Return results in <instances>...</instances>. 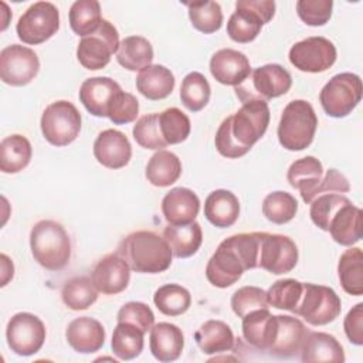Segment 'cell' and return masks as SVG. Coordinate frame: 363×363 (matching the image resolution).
Returning a JSON list of instances; mask_svg holds the SVG:
<instances>
[{
    "mask_svg": "<svg viewBox=\"0 0 363 363\" xmlns=\"http://www.w3.org/2000/svg\"><path fill=\"white\" fill-rule=\"evenodd\" d=\"M323 177V166L313 156L295 160L286 173L289 184L299 190L302 200L309 204L316 197V187Z\"/></svg>",
    "mask_w": 363,
    "mask_h": 363,
    "instance_id": "26",
    "label": "cell"
},
{
    "mask_svg": "<svg viewBox=\"0 0 363 363\" xmlns=\"http://www.w3.org/2000/svg\"><path fill=\"white\" fill-rule=\"evenodd\" d=\"M200 210L197 194L187 187H174L162 200V213L170 225L193 223Z\"/></svg>",
    "mask_w": 363,
    "mask_h": 363,
    "instance_id": "23",
    "label": "cell"
},
{
    "mask_svg": "<svg viewBox=\"0 0 363 363\" xmlns=\"http://www.w3.org/2000/svg\"><path fill=\"white\" fill-rule=\"evenodd\" d=\"M332 0H298L296 13L299 18L312 27L326 24L332 17Z\"/></svg>",
    "mask_w": 363,
    "mask_h": 363,
    "instance_id": "49",
    "label": "cell"
},
{
    "mask_svg": "<svg viewBox=\"0 0 363 363\" xmlns=\"http://www.w3.org/2000/svg\"><path fill=\"white\" fill-rule=\"evenodd\" d=\"M122 91L119 84L109 77L88 78L81 84L79 101L85 109L98 118H108V108L113 96Z\"/></svg>",
    "mask_w": 363,
    "mask_h": 363,
    "instance_id": "20",
    "label": "cell"
},
{
    "mask_svg": "<svg viewBox=\"0 0 363 363\" xmlns=\"http://www.w3.org/2000/svg\"><path fill=\"white\" fill-rule=\"evenodd\" d=\"M318 116L313 106L305 99L291 101L278 123V140L286 150H303L315 138Z\"/></svg>",
    "mask_w": 363,
    "mask_h": 363,
    "instance_id": "3",
    "label": "cell"
},
{
    "mask_svg": "<svg viewBox=\"0 0 363 363\" xmlns=\"http://www.w3.org/2000/svg\"><path fill=\"white\" fill-rule=\"evenodd\" d=\"M132 133L136 143L145 149L162 150L167 146L160 132L159 113H149L139 118L133 126Z\"/></svg>",
    "mask_w": 363,
    "mask_h": 363,
    "instance_id": "47",
    "label": "cell"
},
{
    "mask_svg": "<svg viewBox=\"0 0 363 363\" xmlns=\"http://www.w3.org/2000/svg\"><path fill=\"white\" fill-rule=\"evenodd\" d=\"M119 44L118 30L112 23L104 18L95 33L79 40L77 58L86 69H102L109 64L111 57L118 51Z\"/></svg>",
    "mask_w": 363,
    "mask_h": 363,
    "instance_id": "9",
    "label": "cell"
},
{
    "mask_svg": "<svg viewBox=\"0 0 363 363\" xmlns=\"http://www.w3.org/2000/svg\"><path fill=\"white\" fill-rule=\"evenodd\" d=\"M149 347L153 357L159 362H174L180 357L184 347V336L179 326L169 322L153 325L149 336Z\"/></svg>",
    "mask_w": 363,
    "mask_h": 363,
    "instance_id": "25",
    "label": "cell"
},
{
    "mask_svg": "<svg viewBox=\"0 0 363 363\" xmlns=\"http://www.w3.org/2000/svg\"><path fill=\"white\" fill-rule=\"evenodd\" d=\"M217 152L228 159H238L250 152L248 147L241 146L231 132V118L227 116L218 126L214 138Z\"/></svg>",
    "mask_w": 363,
    "mask_h": 363,
    "instance_id": "52",
    "label": "cell"
},
{
    "mask_svg": "<svg viewBox=\"0 0 363 363\" xmlns=\"http://www.w3.org/2000/svg\"><path fill=\"white\" fill-rule=\"evenodd\" d=\"M138 91L150 101H159L167 98L174 88V75L163 65L152 64L136 77Z\"/></svg>",
    "mask_w": 363,
    "mask_h": 363,
    "instance_id": "30",
    "label": "cell"
},
{
    "mask_svg": "<svg viewBox=\"0 0 363 363\" xmlns=\"http://www.w3.org/2000/svg\"><path fill=\"white\" fill-rule=\"evenodd\" d=\"M194 340L204 354H217L234 347V333L223 320H207L196 332Z\"/></svg>",
    "mask_w": 363,
    "mask_h": 363,
    "instance_id": "31",
    "label": "cell"
},
{
    "mask_svg": "<svg viewBox=\"0 0 363 363\" xmlns=\"http://www.w3.org/2000/svg\"><path fill=\"white\" fill-rule=\"evenodd\" d=\"M362 79L353 72L333 75L320 89L319 102L326 115L345 118L359 105L362 99Z\"/></svg>",
    "mask_w": 363,
    "mask_h": 363,
    "instance_id": "6",
    "label": "cell"
},
{
    "mask_svg": "<svg viewBox=\"0 0 363 363\" xmlns=\"http://www.w3.org/2000/svg\"><path fill=\"white\" fill-rule=\"evenodd\" d=\"M343 329L347 339L356 345H363V303L354 305L346 315L343 320Z\"/></svg>",
    "mask_w": 363,
    "mask_h": 363,
    "instance_id": "53",
    "label": "cell"
},
{
    "mask_svg": "<svg viewBox=\"0 0 363 363\" xmlns=\"http://www.w3.org/2000/svg\"><path fill=\"white\" fill-rule=\"evenodd\" d=\"M10 259L7 258L6 254H1V268H3V277H1V286H4L7 284V281L10 278H13V274H14V267H13V262L10 264V267L7 268Z\"/></svg>",
    "mask_w": 363,
    "mask_h": 363,
    "instance_id": "55",
    "label": "cell"
},
{
    "mask_svg": "<svg viewBox=\"0 0 363 363\" xmlns=\"http://www.w3.org/2000/svg\"><path fill=\"white\" fill-rule=\"evenodd\" d=\"M38 69L40 60L28 47L11 44L0 52V78L7 85H27L37 77Z\"/></svg>",
    "mask_w": 363,
    "mask_h": 363,
    "instance_id": "13",
    "label": "cell"
},
{
    "mask_svg": "<svg viewBox=\"0 0 363 363\" xmlns=\"http://www.w3.org/2000/svg\"><path fill=\"white\" fill-rule=\"evenodd\" d=\"M308 332V328L298 318L277 315V335L268 352L277 357H292L301 353Z\"/></svg>",
    "mask_w": 363,
    "mask_h": 363,
    "instance_id": "22",
    "label": "cell"
},
{
    "mask_svg": "<svg viewBox=\"0 0 363 363\" xmlns=\"http://www.w3.org/2000/svg\"><path fill=\"white\" fill-rule=\"evenodd\" d=\"M116 61L129 71H142L143 68L152 65L153 47L145 37H125L116 51Z\"/></svg>",
    "mask_w": 363,
    "mask_h": 363,
    "instance_id": "34",
    "label": "cell"
},
{
    "mask_svg": "<svg viewBox=\"0 0 363 363\" xmlns=\"http://www.w3.org/2000/svg\"><path fill=\"white\" fill-rule=\"evenodd\" d=\"M186 6L193 27L200 33L213 34L223 26V11L217 1H196Z\"/></svg>",
    "mask_w": 363,
    "mask_h": 363,
    "instance_id": "42",
    "label": "cell"
},
{
    "mask_svg": "<svg viewBox=\"0 0 363 363\" xmlns=\"http://www.w3.org/2000/svg\"><path fill=\"white\" fill-rule=\"evenodd\" d=\"M244 271H247L245 262L233 237H228L220 242L216 252L208 259L206 277L213 286L227 288L235 284Z\"/></svg>",
    "mask_w": 363,
    "mask_h": 363,
    "instance_id": "15",
    "label": "cell"
},
{
    "mask_svg": "<svg viewBox=\"0 0 363 363\" xmlns=\"http://www.w3.org/2000/svg\"><path fill=\"white\" fill-rule=\"evenodd\" d=\"M301 360L309 362H345L343 346L337 339L325 332H308L301 349Z\"/></svg>",
    "mask_w": 363,
    "mask_h": 363,
    "instance_id": "29",
    "label": "cell"
},
{
    "mask_svg": "<svg viewBox=\"0 0 363 363\" xmlns=\"http://www.w3.org/2000/svg\"><path fill=\"white\" fill-rule=\"evenodd\" d=\"M336 47L325 37H308L295 43L289 50L291 64L303 72H323L336 61Z\"/></svg>",
    "mask_w": 363,
    "mask_h": 363,
    "instance_id": "12",
    "label": "cell"
},
{
    "mask_svg": "<svg viewBox=\"0 0 363 363\" xmlns=\"http://www.w3.org/2000/svg\"><path fill=\"white\" fill-rule=\"evenodd\" d=\"M61 298L67 308L72 311L88 309L98 299V289L88 277H75L68 279L62 289Z\"/></svg>",
    "mask_w": 363,
    "mask_h": 363,
    "instance_id": "39",
    "label": "cell"
},
{
    "mask_svg": "<svg viewBox=\"0 0 363 363\" xmlns=\"http://www.w3.org/2000/svg\"><path fill=\"white\" fill-rule=\"evenodd\" d=\"M241 319L244 340L257 350L268 352L277 335V315L268 309H257Z\"/></svg>",
    "mask_w": 363,
    "mask_h": 363,
    "instance_id": "24",
    "label": "cell"
},
{
    "mask_svg": "<svg viewBox=\"0 0 363 363\" xmlns=\"http://www.w3.org/2000/svg\"><path fill=\"white\" fill-rule=\"evenodd\" d=\"M210 94V84L203 74L193 71L183 78L180 86V99L190 112L201 111L208 104Z\"/></svg>",
    "mask_w": 363,
    "mask_h": 363,
    "instance_id": "41",
    "label": "cell"
},
{
    "mask_svg": "<svg viewBox=\"0 0 363 363\" xmlns=\"http://www.w3.org/2000/svg\"><path fill=\"white\" fill-rule=\"evenodd\" d=\"M298 213L296 199L286 191H272L262 201V214L274 224L289 223Z\"/></svg>",
    "mask_w": 363,
    "mask_h": 363,
    "instance_id": "43",
    "label": "cell"
},
{
    "mask_svg": "<svg viewBox=\"0 0 363 363\" xmlns=\"http://www.w3.org/2000/svg\"><path fill=\"white\" fill-rule=\"evenodd\" d=\"M130 267L140 274H159L172 264V250L159 234L147 230L126 235L116 251Z\"/></svg>",
    "mask_w": 363,
    "mask_h": 363,
    "instance_id": "1",
    "label": "cell"
},
{
    "mask_svg": "<svg viewBox=\"0 0 363 363\" xmlns=\"http://www.w3.org/2000/svg\"><path fill=\"white\" fill-rule=\"evenodd\" d=\"M350 190V184L347 182V179L337 172L336 169H329L326 170L325 176L322 177V180L319 182L318 187H316V197L320 193H347Z\"/></svg>",
    "mask_w": 363,
    "mask_h": 363,
    "instance_id": "54",
    "label": "cell"
},
{
    "mask_svg": "<svg viewBox=\"0 0 363 363\" xmlns=\"http://www.w3.org/2000/svg\"><path fill=\"white\" fill-rule=\"evenodd\" d=\"M91 279L98 292L116 295L128 288L130 267L118 252H112L96 262L92 269Z\"/></svg>",
    "mask_w": 363,
    "mask_h": 363,
    "instance_id": "17",
    "label": "cell"
},
{
    "mask_svg": "<svg viewBox=\"0 0 363 363\" xmlns=\"http://www.w3.org/2000/svg\"><path fill=\"white\" fill-rule=\"evenodd\" d=\"M94 156L108 169L125 167L132 157V146L126 135L116 129L102 130L94 142Z\"/></svg>",
    "mask_w": 363,
    "mask_h": 363,
    "instance_id": "18",
    "label": "cell"
},
{
    "mask_svg": "<svg viewBox=\"0 0 363 363\" xmlns=\"http://www.w3.org/2000/svg\"><path fill=\"white\" fill-rule=\"evenodd\" d=\"M34 259L50 271L62 269L71 258V241L65 228L54 220H41L30 231Z\"/></svg>",
    "mask_w": 363,
    "mask_h": 363,
    "instance_id": "2",
    "label": "cell"
},
{
    "mask_svg": "<svg viewBox=\"0 0 363 363\" xmlns=\"http://www.w3.org/2000/svg\"><path fill=\"white\" fill-rule=\"evenodd\" d=\"M298 262V247L286 235L261 233L258 268L274 275L291 272Z\"/></svg>",
    "mask_w": 363,
    "mask_h": 363,
    "instance_id": "16",
    "label": "cell"
},
{
    "mask_svg": "<svg viewBox=\"0 0 363 363\" xmlns=\"http://www.w3.org/2000/svg\"><path fill=\"white\" fill-rule=\"evenodd\" d=\"M210 72L217 82L237 86L251 74V67L245 54L233 48H221L210 60Z\"/></svg>",
    "mask_w": 363,
    "mask_h": 363,
    "instance_id": "19",
    "label": "cell"
},
{
    "mask_svg": "<svg viewBox=\"0 0 363 363\" xmlns=\"http://www.w3.org/2000/svg\"><path fill=\"white\" fill-rule=\"evenodd\" d=\"M163 238L167 241L174 257L189 258L199 251L203 242V231L197 221L183 225L169 224L163 230Z\"/></svg>",
    "mask_w": 363,
    "mask_h": 363,
    "instance_id": "32",
    "label": "cell"
},
{
    "mask_svg": "<svg viewBox=\"0 0 363 363\" xmlns=\"http://www.w3.org/2000/svg\"><path fill=\"white\" fill-rule=\"evenodd\" d=\"M31 156V143L26 136L17 133L6 136L0 143V170L18 173L28 166Z\"/></svg>",
    "mask_w": 363,
    "mask_h": 363,
    "instance_id": "35",
    "label": "cell"
},
{
    "mask_svg": "<svg viewBox=\"0 0 363 363\" xmlns=\"http://www.w3.org/2000/svg\"><path fill=\"white\" fill-rule=\"evenodd\" d=\"M182 174L180 159L169 150H157L147 162L145 176L156 187H167L179 180Z\"/></svg>",
    "mask_w": 363,
    "mask_h": 363,
    "instance_id": "33",
    "label": "cell"
},
{
    "mask_svg": "<svg viewBox=\"0 0 363 363\" xmlns=\"http://www.w3.org/2000/svg\"><path fill=\"white\" fill-rule=\"evenodd\" d=\"M65 337L75 352L82 354L95 353L105 343V329L99 320L79 316L68 323Z\"/></svg>",
    "mask_w": 363,
    "mask_h": 363,
    "instance_id": "21",
    "label": "cell"
},
{
    "mask_svg": "<svg viewBox=\"0 0 363 363\" xmlns=\"http://www.w3.org/2000/svg\"><path fill=\"white\" fill-rule=\"evenodd\" d=\"M160 132L167 145H177L190 135V119L179 108H167L159 113Z\"/></svg>",
    "mask_w": 363,
    "mask_h": 363,
    "instance_id": "44",
    "label": "cell"
},
{
    "mask_svg": "<svg viewBox=\"0 0 363 363\" xmlns=\"http://www.w3.org/2000/svg\"><path fill=\"white\" fill-rule=\"evenodd\" d=\"M268 308L267 292L258 286H242L231 296V309L238 318H244L252 311Z\"/></svg>",
    "mask_w": 363,
    "mask_h": 363,
    "instance_id": "48",
    "label": "cell"
},
{
    "mask_svg": "<svg viewBox=\"0 0 363 363\" xmlns=\"http://www.w3.org/2000/svg\"><path fill=\"white\" fill-rule=\"evenodd\" d=\"M101 4L96 0H78L69 9L71 30L81 37H86L101 26Z\"/></svg>",
    "mask_w": 363,
    "mask_h": 363,
    "instance_id": "38",
    "label": "cell"
},
{
    "mask_svg": "<svg viewBox=\"0 0 363 363\" xmlns=\"http://www.w3.org/2000/svg\"><path fill=\"white\" fill-rule=\"evenodd\" d=\"M302 289H303V282H299L292 278L278 279L267 291L268 305L277 309L294 312L299 303Z\"/></svg>",
    "mask_w": 363,
    "mask_h": 363,
    "instance_id": "45",
    "label": "cell"
},
{
    "mask_svg": "<svg viewBox=\"0 0 363 363\" xmlns=\"http://www.w3.org/2000/svg\"><path fill=\"white\" fill-rule=\"evenodd\" d=\"M138 113H139V101L136 99L135 95L125 91H119L113 96L108 108V118L115 125L130 123L136 119Z\"/></svg>",
    "mask_w": 363,
    "mask_h": 363,
    "instance_id": "50",
    "label": "cell"
},
{
    "mask_svg": "<svg viewBox=\"0 0 363 363\" xmlns=\"http://www.w3.org/2000/svg\"><path fill=\"white\" fill-rule=\"evenodd\" d=\"M145 332L129 322H118L113 329L111 347L121 360H132L143 350Z\"/></svg>",
    "mask_w": 363,
    "mask_h": 363,
    "instance_id": "37",
    "label": "cell"
},
{
    "mask_svg": "<svg viewBox=\"0 0 363 363\" xmlns=\"http://www.w3.org/2000/svg\"><path fill=\"white\" fill-rule=\"evenodd\" d=\"M45 335L43 320L30 312L13 315L6 328L7 345L18 356L35 354L43 347Z\"/></svg>",
    "mask_w": 363,
    "mask_h": 363,
    "instance_id": "11",
    "label": "cell"
},
{
    "mask_svg": "<svg viewBox=\"0 0 363 363\" xmlns=\"http://www.w3.org/2000/svg\"><path fill=\"white\" fill-rule=\"evenodd\" d=\"M292 86L291 74L279 64H265L255 68L240 85L234 86L238 99L245 104L250 101H269L285 95Z\"/></svg>",
    "mask_w": 363,
    "mask_h": 363,
    "instance_id": "4",
    "label": "cell"
},
{
    "mask_svg": "<svg viewBox=\"0 0 363 363\" xmlns=\"http://www.w3.org/2000/svg\"><path fill=\"white\" fill-rule=\"evenodd\" d=\"M340 298L332 288L306 282L294 313L309 325L322 326L333 322L340 315Z\"/></svg>",
    "mask_w": 363,
    "mask_h": 363,
    "instance_id": "8",
    "label": "cell"
},
{
    "mask_svg": "<svg viewBox=\"0 0 363 363\" xmlns=\"http://www.w3.org/2000/svg\"><path fill=\"white\" fill-rule=\"evenodd\" d=\"M231 132L235 140L251 149L267 132L269 125V108L264 101H250L230 116Z\"/></svg>",
    "mask_w": 363,
    "mask_h": 363,
    "instance_id": "14",
    "label": "cell"
},
{
    "mask_svg": "<svg viewBox=\"0 0 363 363\" xmlns=\"http://www.w3.org/2000/svg\"><path fill=\"white\" fill-rule=\"evenodd\" d=\"M275 14L272 0H238L235 11L227 23L228 37L240 44L251 43L257 38L264 24L269 23Z\"/></svg>",
    "mask_w": 363,
    "mask_h": 363,
    "instance_id": "5",
    "label": "cell"
},
{
    "mask_svg": "<svg viewBox=\"0 0 363 363\" xmlns=\"http://www.w3.org/2000/svg\"><path fill=\"white\" fill-rule=\"evenodd\" d=\"M349 201L350 200L347 197H345L343 194H337V193H328V194L315 197L309 203L311 204L309 216H311L312 223L316 227H319L320 230L328 231L333 216L337 213V210L342 206L347 204Z\"/></svg>",
    "mask_w": 363,
    "mask_h": 363,
    "instance_id": "46",
    "label": "cell"
},
{
    "mask_svg": "<svg viewBox=\"0 0 363 363\" xmlns=\"http://www.w3.org/2000/svg\"><path fill=\"white\" fill-rule=\"evenodd\" d=\"M155 306L167 316L183 315L191 305L190 292L177 284H166L156 289L153 295Z\"/></svg>",
    "mask_w": 363,
    "mask_h": 363,
    "instance_id": "40",
    "label": "cell"
},
{
    "mask_svg": "<svg viewBox=\"0 0 363 363\" xmlns=\"http://www.w3.org/2000/svg\"><path fill=\"white\" fill-rule=\"evenodd\" d=\"M204 216L213 225L218 228L231 227L238 220L240 201L230 190H214L204 201Z\"/></svg>",
    "mask_w": 363,
    "mask_h": 363,
    "instance_id": "28",
    "label": "cell"
},
{
    "mask_svg": "<svg viewBox=\"0 0 363 363\" xmlns=\"http://www.w3.org/2000/svg\"><path fill=\"white\" fill-rule=\"evenodd\" d=\"M43 136L57 147L72 143L81 132V113L68 101L51 102L43 112L40 121Z\"/></svg>",
    "mask_w": 363,
    "mask_h": 363,
    "instance_id": "7",
    "label": "cell"
},
{
    "mask_svg": "<svg viewBox=\"0 0 363 363\" xmlns=\"http://www.w3.org/2000/svg\"><path fill=\"white\" fill-rule=\"evenodd\" d=\"M328 231L340 245L350 247L359 242L363 234V211L349 201L333 216Z\"/></svg>",
    "mask_w": 363,
    "mask_h": 363,
    "instance_id": "27",
    "label": "cell"
},
{
    "mask_svg": "<svg viewBox=\"0 0 363 363\" xmlns=\"http://www.w3.org/2000/svg\"><path fill=\"white\" fill-rule=\"evenodd\" d=\"M116 320L118 322H129L136 325L140 330L150 332V329L155 325V315L152 312V309L143 303V302H128L125 303L116 315Z\"/></svg>",
    "mask_w": 363,
    "mask_h": 363,
    "instance_id": "51",
    "label": "cell"
},
{
    "mask_svg": "<svg viewBox=\"0 0 363 363\" xmlns=\"http://www.w3.org/2000/svg\"><path fill=\"white\" fill-rule=\"evenodd\" d=\"M60 28V11L50 1L31 4L18 18L16 31L18 38L30 45L50 40Z\"/></svg>",
    "mask_w": 363,
    "mask_h": 363,
    "instance_id": "10",
    "label": "cell"
},
{
    "mask_svg": "<svg viewBox=\"0 0 363 363\" xmlns=\"http://www.w3.org/2000/svg\"><path fill=\"white\" fill-rule=\"evenodd\" d=\"M337 277L345 292L353 296L363 294V252L359 247L346 250L337 264Z\"/></svg>",
    "mask_w": 363,
    "mask_h": 363,
    "instance_id": "36",
    "label": "cell"
}]
</instances>
